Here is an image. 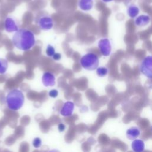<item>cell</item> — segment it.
<instances>
[{
  "label": "cell",
  "mask_w": 152,
  "mask_h": 152,
  "mask_svg": "<svg viewBox=\"0 0 152 152\" xmlns=\"http://www.w3.org/2000/svg\"><path fill=\"white\" fill-rule=\"evenodd\" d=\"M82 68L86 70L93 71L98 68L99 59L98 56L93 53H88L83 55L80 61Z\"/></svg>",
  "instance_id": "3"
},
{
  "label": "cell",
  "mask_w": 152,
  "mask_h": 152,
  "mask_svg": "<svg viewBox=\"0 0 152 152\" xmlns=\"http://www.w3.org/2000/svg\"><path fill=\"white\" fill-rule=\"evenodd\" d=\"M25 101L23 91L18 88H14L8 92L5 96V103L7 107L12 111L20 110Z\"/></svg>",
  "instance_id": "2"
},
{
  "label": "cell",
  "mask_w": 152,
  "mask_h": 152,
  "mask_svg": "<svg viewBox=\"0 0 152 152\" xmlns=\"http://www.w3.org/2000/svg\"><path fill=\"white\" fill-rule=\"evenodd\" d=\"M8 64L7 59L0 58V74H4L6 72L8 69Z\"/></svg>",
  "instance_id": "13"
},
{
  "label": "cell",
  "mask_w": 152,
  "mask_h": 152,
  "mask_svg": "<svg viewBox=\"0 0 152 152\" xmlns=\"http://www.w3.org/2000/svg\"><path fill=\"white\" fill-rule=\"evenodd\" d=\"M4 28L7 32L12 33L17 31L18 30V24L16 21L11 17H8L5 19L4 21Z\"/></svg>",
  "instance_id": "9"
},
{
  "label": "cell",
  "mask_w": 152,
  "mask_h": 152,
  "mask_svg": "<svg viewBox=\"0 0 152 152\" xmlns=\"http://www.w3.org/2000/svg\"><path fill=\"white\" fill-rule=\"evenodd\" d=\"M108 69L105 67H99L97 68L96 73L99 77H104L107 74Z\"/></svg>",
  "instance_id": "15"
},
{
  "label": "cell",
  "mask_w": 152,
  "mask_h": 152,
  "mask_svg": "<svg viewBox=\"0 0 152 152\" xmlns=\"http://www.w3.org/2000/svg\"><path fill=\"white\" fill-rule=\"evenodd\" d=\"M55 48L51 45H48L46 49V53L47 56L52 57V56L55 54Z\"/></svg>",
  "instance_id": "16"
},
{
  "label": "cell",
  "mask_w": 152,
  "mask_h": 152,
  "mask_svg": "<svg viewBox=\"0 0 152 152\" xmlns=\"http://www.w3.org/2000/svg\"><path fill=\"white\" fill-rule=\"evenodd\" d=\"M78 5L79 8L85 11H90L91 10L93 6V0H79L78 2Z\"/></svg>",
  "instance_id": "10"
},
{
  "label": "cell",
  "mask_w": 152,
  "mask_h": 152,
  "mask_svg": "<svg viewBox=\"0 0 152 152\" xmlns=\"http://www.w3.org/2000/svg\"><path fill=\"white\" fill-rule=\"evenodd\" d=\"M59 92L56 89H52L50 91H49L48 92V96L53 99L56 98L58 96Z\"/></svg>",
  "instance_id": "17"
},
{
  "label": "cell",
  "mask_w": 152,
  "mask_h": 152,
  "mask_svg": "<svg viewBox=\"0 0 152 152\" xmlns=\"http://www.w3.org/2000/svg\"><path fill=\"white\" fill-rule=\"evenodd\" d=\"M150 22V17L148 15H140L138 18H137L135 20V24L137 26L140 27L145 26L148 24Z\"/></svg>",
  "instance_id": "11"
},
{
  "label": "cell",
  "mask_w": 152,
  "mask_h": 152,
  "mask_svg": "<svg viewBox=\"0 0 152 152\" xmlns=\"http://www.w3.org/2000/svg\"><path fill=\"white\" fill-rule=\"evenodd\" d=\"M103 2H110V1H113V0H102Z\"/></svg>",
  "instance_id": "21"
},
{
  "label": "cell",
  "mask_w": 152,
  "mask_h": 152,
  "mask_svg": "<svg viewBox=\"0 0 152 152\" xmlns=\"http://www.w3.org/2000/svg\"><path fill=\"white\" fill-rule=\"evenodd\" d=\"M57 129H58V131L60 133H62V132H64L65 131V129H66V125L64 123L60 122L57 125Z\"/></svg>",
  "instance_id": "18"
},
{
  "label": "cell",
  "mask_w": 152,
  "mask_h": 152,
  "mask_svg": "<svg viewBox=\"0 0 152 152\" xmlns=\"http://www.w3.org/2000/svg\"><path fill=\"white\" fill-rule=\"evenodd\" d=\"M42 82L45 87H53L55 85V77L50 72L46 71L42 77Z\"/></svg>",
  "instance_id": "8"
},
{
  "label": "cell",
  "mask_w": 152,
  "mask_h": 152,
  "mask_svg": "<svg viewBox=\"0 0 152 152\" xmlns=\"http://www.w3.org/2000/svg\"><path fill=\"white\" fill-rule=\"evenodd\" d=\"M98 47L101 53L105 56H109L111 52V45L107 39H102L98 42Z\"/></svg>",
  "instance_id": "7"
},
{
  "label": "cell",
  "mask_w": 152,
  "mask_h": 152,
  "mask_svg": "<svg viewBox=\"0 0 152 152\" xmlns=\"http://www.w3.org/2000/svg\"><path fill=\"white\" fill-rule=\"evenodd\" d=\"M48 152H61V151L57 149H52L49 150Z\"/></svg>",
  "instance_id": "20"
},
{
  "label": "cell",
  "mask_w": 152,
  "mask_h": 152,
  "mask_svg": "<svg viewBox=\"0 0 152 152\" xmlns=\"http://www.w3.org/2000/svg\"><path fill=\"white\" fill-rule=\"evenodd\" d=\"M12 42L17 49L27 51L34 46L36 40L34 34L31 30L21 28L14 34L12 37Z\"/></svg>",
  "instance_id": "1"
},
{
  "label": "cell",
  "mask_w": 152,
  "mask_h": 152,
  "mask_svg": "<svg viewBox=\"0 0 152 152\" xmlns=\"http://www.w3.org/2000/svg\"><path fill=\"white\" fill-rule=\"evenodd\" d=\"M140 71L145 77L152 78V55L146 56L142 61Z\"/></svg>",
  "instance_id": "5"
},
{
  "label": "cell",
  "mask_w": 152,
  "mask_h": 152,
  "mask_svg": "<svg viewBox=\"0 0 152 152\" xmlns=\"http://www.w3.org/2000/svg\"><path fill=\"white\" fill-rule=\"evenodd\" d=\"M138 12H139L138 8L134 5H132L129 6L127 10V13L128 15L131 18L135 17L138 15Z\"/></svg>",
  "instance_id": "12"
},
{
  "label": "cell",
  "mask_w": 152,
  "mask_h": 152,
  "mask_svg": "<svg viewBox=\"0 0 152 152\" xmlns=\"http://www.w3.org/2000/svg\"><path fill=\"white\" fill-rule=\"evenodd\" d=\"M75 109V103L72 101L64 102L60 109L59 113L64 117H69L72 115Z\"/></svg>",
  "instance_id": "6"
},
{
  "label": "cell",
  "mask_w": 152,
  "mask_h": 152,
  "mask_svg": "<svg viewBox=\"0 0 152 152\" xmlns=\"http://www.w3.org/2000/svg\"><path fill=\"white\" fill-rule=\"evenodd\" d=\"M32 145L34 148H39L42 145V139L39 137H36L33 138L32 140Z\"/></svg>",
  "instance_id": "14"
},
{
  "label": "cell",
  "mask_w": 152,
  "mask_h": 152,
  "mask_svg": "<svg viewBox=\"0 0 152 152\" xmlns=\"http://www.w3.org/2000/svg\"><path fill=\"white\" fill-rule=\"evenodd\" d=\"M36 22L39 27L42 30H50L53 26V20L51 16L47 14H43L36 18Z\"/></svg>",
  "instance_id": "4"
},
{
  "label": "cell",
  "mask_w": 152,
  "mask_h": 152,
  "mask_svg": "<svg viewBox=\"0 0 152 152\" xmlns=\"http://www.w3.org/2000/svg\"><path fill=\"white\" fill-rule=\"evenodd\" d=\"M61 54L59 53H57V52H55V54L52 56V59L55 61H59L61 59Z\"/></svg>",
  "instance_id": "19"
}]
</instances>
